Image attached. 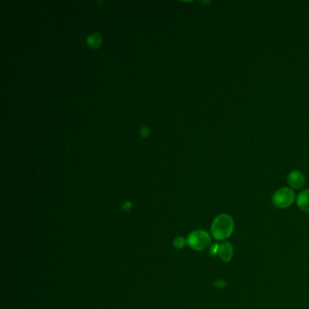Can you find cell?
Returning a JSON list of instances; mask_svg holds the SVG:
<instances>
[{
	"instance_id": "5b68a950",
	"label": "cell",
	"mask_w": 309,
	"mask_h": 309,
	"mask_svg": "<svg viewBox=\"0 0 309 309\" xmlns=\"http://www.w3.org/2000/svg\"><path fill=\"white\" fill-rule=\"evenodd\" d=\"M218 256L223 262L228 263L229 261H231V259L234 256V247L232 246V244L230 242L221 243L219 246Z\"/></svg>"
},
{
	"instance_id": "30bf717a",
	"label": "cell",
	"mask_w": 309,
	"mask_h": 309,
	"mask_svg": "<svg viewBox=\"0 0 309 309\" xmlns=\"http://www.w3.org/2000/svg\"><path fill=\"white\" fill-rule=\"evenodd\" d=\"M226 286H227V282L222 280V279L221 280H217L215 282V286L217 287V288H224Z\"/></svg>"
},
{
	"instance_id": "3957f363",
	"label": "cell",
	"mask_w": 309,
	"mask_h": 309,
	"mask_svg": "<svg viewBox=\"0 0 309 309\" xmlns=\"http://www.w3.org/2000/svg\"><path fill=\"white\" fill-rule=\"evenodd\" d=\"M295 201V192L289 188H281L276 190L272 196V203L278 209H286L291 206Z\"/></svg>"
},
{
	"instance_id": "ba28073f",
	"label": "cell",
	"mask_w": 309,
	"mask_h": 309,
	"mask_svg": "<svg viewBox=\"0 0 309 309\" xmlns=\"http://www.w3.org/2000/svg\"><path fill=\"white\" fill-rule=\"evenodd\" d=\"M219 246H220V244H218V243H215V244L212 245L210 253H211V255H212V257H216L217 255H218Z\"/></svg>"
},
{
	"instance_id": "7a4b0ae2",
	"label": "cell",
	"mask_w": 309,
	"mask_h": 309,
	"mask_svg": "<svg viewBox=\"0 0 309 309\" xmlns=\"http://www.w3.org/2000/svg\"><path fill=\"white\" fill-rule=\"evenodd\" d=\"M187 244L196 251H203L212 245V238L205 230L197 229L188 236Z\"/></svg>"
},
{
	"instance_id": "8992f818",
	"label": "cell",
	"mask_w": 309,
	"mask_h": 309,
	"mask_svg": "<svg viewBox=\"0 0 309 309\" xmlns=\"http://www.w3.org/2000/svg\"><path fill=\"white\" fill-rule=\"evenodd\" d=\"M297 204L301 211L309 213V189H305L298 194Z\"/></svg>"
},
{
	"instance_id": "9c48e42d",
	"label": "cell",
	"mask_w": 309,
	"mask_h": 309,
	"mask_svg": "<svg viewBox=\"0 0 309 309\" xmlns=\"http://www.w3.org/2000/svg\"><path fill=\"white\" fill-rule=\"evenodd\" d=\"M187 243V241L184 240V238H178L177 240L175 241V245L178 247H184V245Z\"/></svg>"
},
{
	"instance_id": "277c9868",
	"label": "cell",
	"mask_w": 309,
	"mask_h": 309,
	"mask_svg": "<svg viewBox=\"0 0 309 309\" xmlns=\"http://www.w3.org/2000/svg\"><path fill=\"white\" fill-rule=\"evenodd\" d=\"M287 183L294 189H302L305 185L304 174L299 171H292L287 175Z\"/></svg>"
},
{
	"instance_id": "6da1fadb",
	"label": "cell",
	"mask_w": 309,
	"mask_h": 309,
	"mask_svg": "<svg viewBox=\"0 0 309 309\" xmlns=\"http://www.w3.org/2000/svg\"><path fill=\"white\" fill-rule=\"evenodd\" d=\"M234 220L228 214H219L212 221L211 231L213 238L217 241L229 239L234 231Z\"/></svg>"
},
{
	"instance_id": "52a82bcc",
	"label": "cell",
	"mask_w": 309,
	"mask_h": 309,
	"mask_svg": "<svg viewBox=\"0 0 309 309\" xmlns=\"http://www.w3.org/2000/svg\"><path fill=\"white\" fill-rule=\"evenodd\" d=\"M100 42H101V38H100V36L98 34H93L88 38L89 45L93 46V47H96V46H99Z\"/></svg>"
}]
</instances>
